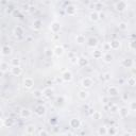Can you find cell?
I'll return each mask as SVG.
<instances>
[{
  "label": "cell",
  "mask_w": 136,
  "mask_h": 136,
  "mask_svg": "<svg viewBox=\"0 0 136 136\" xmlns=\"http://www.w3.org/2000/svg\"><path fill=\"white\" fill-rule=\"evenodd\" d=\"M81 85H82V87L84 88V89H89L90 87H92L93 85H94V82H93V79L92 78H84L83 80H82V82H81Z\"/></svg>",
  "instance_id": "obj_1"
},
{
  "label": "cell",
  "mask_w": 136,
  "mask_h": 136,
  "mask_svg": "<svg viewBox=\"0 0 136 136\" xmlns=\"http://www.w3.org/2000/svg\"><path fill=\"white\" fill-rule=\"evenodd\" d=\"M50 30L53 34H58L61 30V24L59 21H52L50 24Z\"/></svg>",
  "instance_id": "obj_2"
},
{
  "label": "cell",
  "mask_w": 136,
  "mask_h": 136,
  "mask_svg": "<svg viewBox=\"0 0 136 136\" xmlns=\"http://www.w3.org/2000/svg\"><path fill=\"white\" fill-rule=\"evenodd\" d=\"M128 8V2L127 1H119L115 3V9L118 12H123L124 10Z\"/></svg>",
  "instance_id": "obj_3"
},
{
  "label": "cell",
  "mask_w": 136,
  "mask_h": 136,
  "mask_svg": "<svg viewBox=\"0 0 136 136\" xmlns=\"http://www.w3.org/2000/svg\"><path fill=\"white\" fill-rule=\"evenodd\" d=\"M34 85V80L30 77H27L24 79V87L26 89H31Z\"/></svg>",
  "instance_id": "obj_4"
},
{
  "label": "cell",
  "mask_w": 136,
  "mask_h": 136,
  "mask_svg": "<svg viewBox=\"0 0 136 136\" xmlns=\"http://www.w3.org/2000/svg\"><path fill=\"white\" fill-rule=\"evenodd\" d=\"M34 113H35L38 117H42V116H44L45 114H46V107H45L44 105H37L35 107V110H34Z\"/></svg>",
  "instance_id": "obj_5"
},
{
  "label": "cell",
  "mask_w": 136,
  "mask_h": 136,
  "mask_svg": "<svg viewBox=\"0 0 136 136\" xmlns=\"http://www.w3.org/2000/svg\"><path fill=\"white\" fill-rule=\"evenodd\" d=\"M69 126L72 129H79L81 127V120L78 118H72L69 120Z\"/></svg>",
  "instance_id": "obj_6"
},
{
  "label": "cell",
  "mask_w": 136,
  "mask_h": 136,
  "mask_svg": "<svg viewBox=\"0 0 136 136\" xmlns=\"http://www.w3.org/2000/svg\"><path fill=\"white\" fill-rule=\"evenodd\" d=\"M72 78H73V76H72L71 71H69V70H65L62 74V79L64 82H70L72 80Z\"/></svg>",
  "instance_id": "obj_7"
},
{
  "label": "cell",
  "mask_w": 136,
  "mask_h": 136,
  "mask_svg": "<svg viewBox=\"0 0 136 136\" xmlns=\"http://www.w3.org/2000/svg\"><path fill=\"white\" fill-rule=\"evenodd\" d=\"M32 116V111L29 108H22L20 111V117L24 118V119H28Z\"/></svg>",
  "instance_id": "obj_8"
},
{
  "label": "cell",
  "mask_w": 136,
  "mask_h": 136,
  "mask_svg": "<svg viewBox=\"0 0 136 136\" xmlns=\"http://www.w3.org/2000/svg\"><path fill=\"white\" fill-rule=\"evenodd\" d=\"M12 48H11L9 45H4V46H2L1 47V54L3 55V56H9V55H11L12 54Z\"/></svg>",
  "instance_id": "obj_9"
},
{
  "label": "cell",
  "mask_w": 136,
  "mask_h": 136,
  "mask_svg": "<svg viewBox=\"0 0 136 136\" xmlns=\"http://www.w3.org/2000/svg\"><path fill=\"white\" fill-rule=\"evenodd\" d=\"M10 70H11V73H12L13 76H15V77H19L22 73V69H21L20 66H18V67H11Z\"/></svg>",
  "instance_id": "obj_10"
},
{
  "label": "cell",
  "mask_w": 136,
  "mask_h": 136,
  "mask_svg": "<svg viewBox=\"0 0 136 136\" xmlns=\"http://www.w3.org/2000/svg\"><path fill=\"white\" fill-rule=\"evenodd\" d=\"M43 93H44V97L45 98H47V99H50L52 96H53V89L51 87H47V88H45L43 90Z\"/></svg>",
  "instance_id": "obj_11"
},
{
  "label": "cell",
  "mask_w": 136,
  "mask_h": 136,
  "mask_svg": "<svg viewBox=\"0 0 136 136\" xmlns=\"http://www.w3.org/2000/svg\"><path fill=\"white\" fill-rule=\"evenodd\" d=\"M129 113H130V110H129L128 107H126V106H122V107H120V108H119V115H120V117H121V118L128 117Z\"/></svg>",
  "instance_id": "obj_12"
},
{
  "label": "cell",
  "mask_w": 136,
  "mask_h": 136,
  "mask_svg": "<svg viewBox=\"0 0 136 136\" xmlns=\"http://www.w3.org/2000/svg\"><path fill=\"white\" fill-rule=\"evenodd\" d=\"M98 45V39L96 37H89L87 39V46L90 48H94Z\"/></svg>",
  "instance_id": "obj_13"
},
{
  "label": "cell",
  "mask_w": 136,
  "mask_h": 136,
  "mask_svg": "<svg viewBox=\"0 0 136 136\" xmlns=\"http://www.w3.org/2000/svg\"><path fill=\"white\" fill-rule=\"evenodd\" d=\"M85 42H87V40H86V38L83 34H78L76 36V43L78 45H83V44H85Z\"/></svg>",
  "instance_id": "obj_14"
},
{
  "label": "cell",
  "mask_w": 136,
  "mask_h": 136,
  "mask_svg": "<svg viewBox=\"0 0 136 136\" xmlns=\"http://www.w3.org/2000/svg\"><path fill=\"white\" fill-rule=\"evenodd\" d=\"M53 52H54V54H55L56 56H62V55L64 54V52H65V49H64L62 46H56V47L53 49Z\"/></svg>",
  "instance_id": "obj_15"
},
{
  "label": "cell",
  "mask_w": 136,
  "mask_h": 136,
  "mask_svg": "<svg viewBox=\"0 0 136 136\" xmlns=\"http://www.w3.org/2000/svg\"><path fill=\"white\" fill-rule=\"evenodd\" d=\"M110 45H111V49H112V50H117V49L120 48V42H119L118 39L112 40V42L110 43Z\"/></svg>",
  "instance_id": "obj_16"
},
{
  "label": "cell",
  "mask_w": 136,
  "mask_h": 136,
  "mask_svg": "<svg viewBox=\"0 0 136 136\" xmlns=\"http://www.w3.org/2000/svg\"><path fill=\"white\" fill-rule=\"evenodd\" d=\"M78 96H79V98H80L81 100H85V99H87V98H88L89 93L87 92L86 89H83V90H80V92H79Z\"/></svg>",
  "instance_id": "obj_17"
},
{
  "label": "cell",
  "mask_w": 136,
  "mask_h": 136,
  "mask_svg": "<svg viewBox=\"0 0 136 136\" xmlns=\"http://www.w3.org/2000/svg\"><path fill=\"white\" fill-rule=\"evenodd\" d=\"M107 93H108L111 96H117V95L119 94V90H118V88H117L116 86H111V87H108V89H107Z\"/></svg>",
  "instance_id": "obj_18"
},
{
  "label": "cell",
  "mask_w": 136,
  "mask_h": 136,
  "mask_svg": "<svg viewBox=\"0 0 136 136\" xmlns=\"http://www.w3.org/2000/svg\"><path fill=\"white\" fill-rule=\"evenodd\" d=\"M89 19L92 21H98L100 18H99V13L97 12V11H93V12H90L89 14Z\"/></svg>",
  "instance_id": "obj_19"
},
{
  "label": "cell",
  "mask_w": 136,
  "mask_h": 136,
  "mask_svg": "<svg viewBox=\"0 0 136 136\" xmlns=\"http://www.w3.org/2000/svg\"><path fill=\"white\" fill-rule=\"evenodd\" d=\"M87 65H88V60L86 58H79V60H78V66L86 67Z\"/></svg>",
  "instance_id": "obj_20"
},
{
  "label": "cell",
  "mask_w": 136,
  "mask_h": 136,
  "mask_svg": "<svg viewBox=\"0 0 136 136\" xmlns=\"http://www.w3.org/2000/svg\"><path fill=\"white\" fill-rule=\"evenodd\" d=\"M66 12H67L68 15L73 16V15L77 13V9H76V6H73V5H68L67 9H66Z\"/></svg>",
  "instance_id": "obj_21"
},
{
  "label": "cell",
  "mask_w": 136,
  "mask_h": 136,
  "mask_svg": "<svg viewBox=\"0 0 136 136\" xmlns=\"http://www.w3.org/2000/svg\"><path fill=\"white\" fill-rule=\"evenodd\" d=\"M33 97L35 98V99H42L44 97V93H43V90L40 89H35L33 92Z\"/></svg>",
  "instance_id": "obj_22"
},
{
  "label": "cell",
  "mask_w": 136,
  "mask_h": 136,
  "mask_svg": "<svg viewBox=\"0 0 136 136\" xmlns=\"http://www.w3.org/2000/svg\"><path fill=\"white\" fill-rule=\"evenodd\" d=\"M122 66L126 68H131L133 66V61L130 59H124L122 60Z\"/></svg>",
  "instance_id": "obj_23"
},
{
  "label": "cell",
  "mask_w": 136,
  "mask_h": 136,
  "mask_svg": "<svg viewBox=\"0 0 136 136\" xmlns=\"http://www.w3.org/2000/svg\"><path fill=\"white\" fill-rule=\"evenodd\" d=\"M9 68H10L9 63H6V62H1V65H0V69H1V72H2V73H5L6 71H9Z\"/></svg>",
  "instance_id": "obj_24"
},
{
  "label": "cell",
  "mask_w": 136,
  "mask_h": 136,
  "mask_svg": "<svg viewBox=\"0 0 136 136\" xmlns=\"http://www.w3.org/2000/svg\"><path fill=\"white\" fill-rule=\"evenodd\" d=\"M98 134H99L100 136H105V135H107V127H105V126L100 127L99 130H98Z\"/></svg>",
  "instance_id": "obj_25"
},
{
  "label": "cell",
  "mask_w": 136,
  "mask_h": 136,
  "mask_svg": "<svg viewBox=\"0 0 136 136\" xmlns=\"http://www.w3.org/2000/svg\"><path fill=\"white\" fill-rule=\"evenodd\" d=\"M2 120H3V124H4L5 127H9V128L13 127L14 120H13L12 118H5V119H2Z\"/></svg>",
  "instance_id": "obj_26"
},
{
  "label": "cell",
  "mask_w": 136,
  "mask_h": 136,
  "mask_svg": "<svg viewBox=\"0 0 136 136\" xmlns=\"http://www.w3.org/2000/svg\"><path fill=\"white\" fill-rule=\"evenodd\" d=\"M34 132H35V126H33V124H29L28 127H26V134L31 135Z\"/></svg>",
  "instance_id": "obj_27"
},
{
  "label": "cell",
  "mask_w": 136,
  "mask_h": 136,
  "mask_svg": "<svg viewBox=\"0 0 136 136\" xmlns=\"http://www.w3.org/2000/svg\"><path fill=\"white\" fill-rule=\"evenodd\" d=\"M128 28H129V26H128V24L126 21H121V22H119V24H118V29L120 31H127Z\"/></svg>",
  "instance_id": "obj_28"
},
{
  "label": "cell",
  "mask_w": 136,
  "mask_h": 136,
  "mask_svg": "<svg viewBox=\"0 0 136 136\" xmlns=\"http://www.w3.org/2000/svg\"><path fill=\"white\" fill-rule=\"evenodd\" d=\"M112 60H113V55L110 53V52H107V53H104L103 54V61L105 62V63H111L112 62Z\"/></svg>",
  "instance_id": "obj_29"
},
{
  "label": "cell",
  "mask_w": 136,
  "mask_h": 136,
  "mask_svg": "<svg viewBox=\"0 0 136 136\" xmlns=\"http://www.w3.org/2000/svg\"><path fill=\"white\" fill-rule=\"evenodd\" d=\"M40 28H42V21L38 20V19L34 20V22H33V29L38 31V30H40Z\"/></svg>",
  "instance_id": "obj_30"
},
{
  "label": "cell",
  "mask_w": 136,
  "mask_h": 136,
  "mask_svg": "<svg viewBox=\"0 0 136 136\" xmlns=\"http://www.w3.org/2000/svg\"><path fill=\"white\" fill-rule=\"evenodd\" d=\"M93 56H94V59L99 60V59L103 58V53H102V51H100V50H96V51L93 52Z\"/></svg>",
  "instance_id": "obj_31"
},
{
  "label": "cell",
  "mask_w": 136,
  "mask_h": 136,
  "mask_svg": "<svg viewBox=\"0 0 136 136\" xmlns=\"http://www.w3.org/2000/svg\"><path fill=\"white\" fill-rule=\"evenodd\" d=\"M14 34H15L16 36L22 35V34H24V29H22L21 27H16V28L14 29Z\"/></svg>",
  "instance_id": "obj_32"
},
{
  "label": "cell",
  "mask_w": 136,
  "mask_h": 136,
  "mask_svg": "<svg viewBox=\"0 0 136 136\" xmlns=\"http://www.w3.org/2000/svg\"><path fill=\"white\" fill-rule=\"evenodd\" d=\"M101 117H102L101 113H100V112H98V111L94 112L93 114H92V118H93L94 120H99V119H101Z\"/></svg>",
  "instance_id": "obj_33"
},
{
  "label": "cell",
  "mask_w": 136,
  "mask_h": 136,
  "mask_svg": "<svg viewBox=\"0 0 136 136\" xmlns=\"http://www.w3.org/2000/svg\"><path fill=\"white\" fill-rule=\"evenodd\" d=\"M101 79L103 81H105V82H108V81H111V79H112V74L110 72H105L103 76L101 77Z\"/></svg>",
  "instance_id": "obj_34"
},
{
  "label": "cell",
  "mask_w": 136,
  "mask_h": 136,
  "mask_svg": "<svg viewBox=\"0 0 136 136\" xmlns=\"http://www.w3.org/2000/svg\"><path fill=\"white\" fill-rule=\"evenodd\" d=\"M20 66V60L19 59H13L11 61V67H18Z\"/></svg>",
  "instance_id": "obj_35"
},
{
  "label": "cell",
  "mask_w": 136,
  "mask_h": 136,
  "mask_svg": "<svg viewBox=\"0 0 136 136\" xmlns=\"http://www.w3.org/2000/svg\"><path fill=\"white\" fill-rule=\"evenodd\" d=\"M110 112L113 113V114H115V113H119V107L116 104H112L110 106Z\"/></svg>",
  "instance_id": "obj_36"
},
{
  "label": "cell",
  "mask_w": 136,
  "mask_h": 136,
  "mask_svg": "<svg viewBox=\"0 0 136 136\" xmlns=\"http://www.w3.org/2000/svg\"><path fill=\"white\" fill-rule=\"evenodd\" d=\"M116 133H117L116 128H114V127H110V128H107V134H108V135L114 136Z\"/></svg>",
  "instance_id": "obj_37"
},
{
  "label": "cell",
  "mask_w": 136,
  "mask_h": 136,
  "mask_svg": "<svg viewBox=\"0 0 136 136\" xmlns=\"http://www.w3.org/2000/svg\"><path fill=\"white\" fill-rule=\"evenodd\" d=\"M128 84H129L130 86H135V85H136V79H135L134 77L129 78V79H128Z\"/></svg>",
  "instance_id": "obj_38"
},
{
  "label": "cell",
  "mask_w": 136,
  "mask_h": 136,
  "mask_svg": "<svg viewBox=\"0 0 136 136\" xmlns=\"http://www.w3.org/2000/svg\"><path fill=\"white\" fill-rule=\"evenodd\" d=\"M129 110H130V111H133V112H136V101H132V102H130Z\"/></svg>",
  "instance_id": "obj_39"
},
{
  "label": "cell",
  "mask_w": 136,
  "mask_h": 136,
  "mask_svg": "<svg viewBox=\"0 0 136 136\" xmlns=\"http://www.w3.org/2000/svg\"><path fill=\"white\" fill-rule=\"evenodd\" d=\"M45 54H46V56H48V58H50V56H52L54 54V52L51 49H46L45 50Z\"/></svg>",
  "instance_id": "obj_40"
},
{
  "label": "cell",
  "mask_w": 136,
  "mask_h": 136,
  "mask_svg": "<svg viewBox=\"0 0 136 136\" xmlns=\"http://www.w3.org/2000/svg\"><path fill=\"white\" fill-rule=\"evenodd\" d=\"M129 46H130V49L132 50H136V40H133L129 44Z\"/></svg>",
  "instance_id": "obj_41"
},
{
  "label": "cell",
  "mask_w": 136,
  "mask_h": 136,
  "mask_svg": "<svg viewBox=\"0 0 136 136\" xmlns=\"http://www.w3.org/2000/svg\"><path fill=\"white\" fill-rule=\"evenodd\" d=\"M104 51H105V53H107L108 51H111V45H110V43H106L104 45Z\"/></svg>",
  "instance_id": "obj_42"
},
{
  "label": "cell",
  "mask_w": 136,
  "mask_h": 136,
  "mask_svg": "<svg viewBox=\"0 0 136 136\" xmlns=\"http://www.w3.org/2000/svg\"><path fill=\"white\" fill-rule=\"evenodd\" d=\"M78 60H79V58L74 56V58H71V59H70V62H71L72 64H78Z\"/></svg>",
  "instance_id": "obj_43"
},
{
  "label": "cell",
  "mask_w": 136,
  "mask_h": 136,
  "mask_svg": "<svg viewBox=\"0 0 136 136\" xmlns=\"http://www.w3.org/2000/svg\"><path fill=\"white\" fill-rule=\"evenodd\" d=\"M39 136H48V132L46 130H42L39 133Z\"/></svg>",
  "instance_id": "obj_44"
},
{
  "label": "cell",
  "mask_w": 136,
  "mask_h": 136,
  "mask_svg": "<svg viewBox=\"0 0 136 136\" xmlns=\"http://www.w3.org/2000/svg\"><path fill=\"white\" fill-rule=\"evenodd\" d=\"M122 100L123 101H128V95L127 94H123L122 95Z\"/></svg>",
  "instance_id": "obj_45"
},
{
  "label": "cell",
  "mask_w": 136,
  "mask_h": 136,
  "mask_svg": "<svg viewBox=\"0 0 136 136\" xmlns=\"http://www.w3.org/2000/svg\"><path fill=\"white\" fill-rule=\"evenodd\" d=\"M104 17H105V14H104V13H99V18H100V19H104Z\"/></svg>",
  "instance_id": "obj_46"
},
{
  "label": "cell",
  "mask_w": 136,
  "mask_h": 136,
  "mask_svg": "<svg viewBox=\"0 0 136 136\" xmlns=\"http://www.w3.org/2000/svg\"><path fill=\"white\" fill-rule=\"evenodd\" d=\"M122 136H132V135H131L130 133H128V132H126V133H123V134H122Z\"/></svg>",
  "instance_id": "obj_47"
},
{
  "label": "cell",
  "mask_w": 136,
  "mask_h": 136,
  "mask_svg": "<svg viewBox=\"0 0 136 136\" xmlns=\"http://www.w3.org/2000/svg\"><path fill=\"white\" fill-rule=\"evenodd\" d=\"M22 136H26V135H22Z\"/></svg>",
  "instance_id": "obj_48"
},
{
  "label": "cell",
  "mask_w": 136,
  "mask_h": 136,
  "mask_svg": "<svg viewBox=\"0 0 136 136\" xmlns=\"http://www.w3.org/2000/svg\"><path fill=\"white\" fill-rule=\"evenodd\" d=\"M135 88H136V85H135Z\"/></svg>",
  "instance_id": "obj_49"
}]
</instances>
